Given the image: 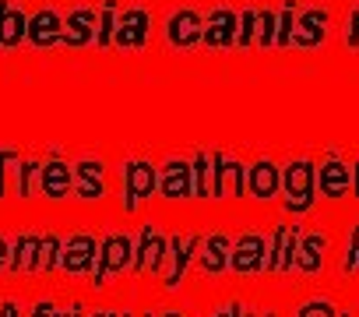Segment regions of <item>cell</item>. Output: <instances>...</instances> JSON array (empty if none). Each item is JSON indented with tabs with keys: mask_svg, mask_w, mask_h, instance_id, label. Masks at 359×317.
Masks as SVG:
<instances>
[{
	"mask_svg": "<svg viewBox=\"0 0 359 317\" xmlns=\"http://www.w3.org/2000/svg\"><path fill=\"white\" fill-rule=\"evenodd\" d=\"M0 25V317H359V64L229 67L191 22Z\"/></svg>",
	"mask_w": 359,
	"mask_h": 317,
	"instance_id": "cell-1",
	"label": "cell"
}]
</instances>
